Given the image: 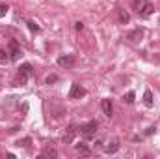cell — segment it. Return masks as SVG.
<instances>
[{
    "mask_svg": "<svg viewBox=\"0 0 160 159\" xmlns=\"http://www.w3.org/2000/svg\"><path fill=\"white\" fill-rule=\"evenodd\" d=\"M134 9L140 17H151L153 11H155V6L149 2V0H134Z\"/></svg>",
    "mask_w": 160,
    "mask_h": 159,
    "instance_id": "cell-1",
    "label": "cell"
},
{
    "mask_svg": "<svg viewBox=\"0 0 160 159\" xmlns=\"http://www.w3.org/2000/svg\"><path fill=\"white\" fill-rule=\"evenodd\" d=\"M58 66H62V68H73L75 66V56L73 54H62V56H58Z\"/></svg>",
    "mask_w": 160,
    "mask_h": 159,
    "instance_id": "cell-5",
    "label": "cell"
},
{
    "mask_svg": "<svg viewBox=\"0 0 160 159\" xmlns=\"http://www.w3.org/2000/svg\"><path fill=\"white\" fill-rule=\"evenodd\" d=\"M123 101H125V103H128V105H132V103H134V92H132V90H130V92H127V96L123 97Z\"/></svg>",
    "mask_w": 160,
    "mask_h": 159,
    "instance_id": "cell-14",
    "label": "cell"
},
{
    "mask_svg": "<svg viewBox=\"0 0 160 159\" xmlns=\"http://www.w3.org/2000/svg\"><path fill=\"white\" fill-rule=\"evenodd\" d=\"M56 80H58V77H56V75H48V77L45 79V82H47V84H52V82H56Z\"/></svg>",
    "mask_w": 160,
    "mask_h": 159,
    "instance_id": "cell-19",
    "label": "cell"
},
{
    "mask_svg": "<svg viewBox=\"0 0 160 159\" xmlns=\"http://www.w3.org/2000/svg\"><path fill=\"white\" fill-rule=\"evenodd\" d=\"M30 75H32V66L30 64H22L19 68V82L21 84H26V80H28Z\"/></svg>",
    "mask_w": 160,
    "mask_h": 159,
    "instance_id": "cell-3",
    "label": "cell"
},
{
    "mask_svg": "<svg viewBox=\"0 0 160 159\" xmlns=\"http://www.w3.org/2000/svg\"><path fill=\"white\" fill-rule=\"evenodd\" d=\"M75 28H77V30L80 32V30L84 28V23H80V21H78V23H75Z\"/></svg>",
    "mask_w": 160,
    "mask_h": 159,
    "instance_id": "cell-20",
    "label": "cell"
},
{
    "mask_svg": "<svg viewBox=\"0 0 160 159\" xmlns=\"http://www.w3.org/2000/svg\"><path fill=\"white\" fill-rule=\"evenodd\" d=\"M75 133H77V127H75V125H71V127H69V133H67V137L63 139V140H65V144L73 142V137H75Z\"/></svg>",
    "mask_w": 160,
    "mask_h": 159,
    "instance_id": "cell-11",
    "label": "cell"
},
{
    "mask_svg": "<svg viewBox=\"0 0 160 159\" xmlns=\"http://www.w3.org/2000/svg\"><path fill=\"white\" fill-rule=\"evenodd\" d=\"M26 25H28V28H30V30H32V32H39V26H38V25H36V23H34V21H28V23H26Z\"/></svg>",
    "mask_w": 160,
    "mask_h": 159,
    "instance_id": "cell-17",
    "label": "cell"
},
{
    "mask_svg": "<svg viewBox=\"0 0 160 159\" xmlns=\"http://www.w3.org/2000/svg\"><path fill=\"white\" fill-rule=\"evenodd\" d=\"M9 52H6L4 49H0V64H8L9 62V56H8Z\"/></svg>",
    "mask_w": 160,
    "mask_h": 159,
    "instance_id": "cell-15",
    "label": "cell"
},
{
    "mask_svg": "<svg viewBox=\"0 0 160 159\" xmlns=\"http://www.w3.org/2000/svg\"><path fill=\"white\" fill-rule=\"evenodd\" d=\"M118 13H119V21H121V23H123V25H127V23L130 21V15H128V13H127L125 9H119Z\"/></svg>",
    "mask_w": 160,
    "mask_h": 159,
    "instance_id": "cell-13",
    "label": "cell"
},
{
    "mask_svg": "<svg viewBox=\"0 0 160 159\" xmlns=\"http://www.w3.org/2000/svg\"><path fill=\"white\" fill-rule=\"evenodd\" d=\"M21 56H22L21 47L17 45V41H11V43H9V60H19Z\"/></svg>",
    "mask_w": 160,
    "mask_h": 159,
    "instance_id": "cell-6",
    "label": "cell"
},
{
    "mask_svg": "<svg viewBox=\"0 0 160 159\" xmlns=\"http://www.w3.org/2000/svg\"><path fill=\"white\" fill-rule=\"evenodd\" d=\"M101 107H102V112L106 114V116H112V101L110 99H102V103H101Z\"/></svg>",
    "mask_w": 160,
    "mask_h": 159,
    "instance_id": "cell-8",
    "label": "cell"
},
{
    "mask_svg": "<svg viewBox=\"0 0 160 159\" xmlns=\"http://www.w3.org/2000/svg\"><path fill=\"white\" fill-rule=\"evenodd\" d=\"M118 150H119V142H118V140H114L112 144H108V146L104 148V152H106V154H116Z\"/></svg>",
    "mask_w": 160,
    "mask_h": 159,
    "instance_id": "cell-10",
    "label": "cell"
},
{
    "mask_svg": "<svg viewBox=\"0 0 160 159\" xmlns=\"http://www.w3.org/2000/svg\"><path fill=\"white\" fill-rule=\"evenodd\" d=\"M86 94H88V92H86V88H82L80 84H77V82H75V84L71 86V92H69V97H71V99H80V97H84Z\"/></svg>",
    "mask_w": 160,
    "mask_h": 159,
    "instance_id": "cell-4",
    "label": "cell"
},
{
    "mask_svg": "<svg viewBox=\"0 0 160 159\" xmlns=\"http://www.w3.org/2000/svg\"><path fill=\"white\" fill-rule=\"evenodd\" d=\"M127 38H128L130 41H134V43H138V41H142V38H143V30H142V28H136V30L128 32Z\"/></svg>",
    "mask_w": 160,
    "mask_h": 159,
    "instance_id": "cell-7",
    "label": "cell"
},
{
    "mask_svg": "<svg viewBox=\"0 0 160 159\" xmlns=\"http://www.w3.org/2000/svg\"><path fill=\"white\" fill-rule=\"evenodd\" d=\"M43 156H48V157H58V152H56L54 148H45Z\"/></svg>",
    "mask_w": 160,
    "mask_h": 159,
    "instance_id": "cell-16",
    "label": "cell"
},
{
    "mask_svg": "<svg viewBox=\"0 0 160 159\" xmlns=\"http://www.w3.org/2000/svg\"><path fill=\"white\" fill-rule=\"evenodd\" d=\"M143 103H145V107H153V92L151 90H145L143 92Z\"/></svg>",
    "mask_w": 160,
    "mask_h": 159,
    "instance_id": "cell-9",
    "label": "cell"
},
{
    "mask_svg": "<svg viewBox=\"0 0 160 159\" xmlns=\"http://www.w3.org/2000/svg\"><path fill=\"white\" fill-rule=\"evenodd\" d=\"M8 9H9V8H8V4H0V19L8 13Z\"/></svg>",
    "mask_w": 160,
    "mask_h": 159,
    "instance_id": "cell-18",
    "label": "cell"
},
{
    "mask_svg": "<svg viewBox=\"0 0 160 159\" xmlns=\"http://www.w3.org/2000/svg\"><path fill=\"white\" fill-rule=\"evenodd\" d=\"M75 148L78 150L82 156H89V154H91V152H89V150L86 148V144H84V142H78V144H75Z\"/></svg>",
    "mask_w": 160,
    "mask_h": 159,
    "instance_id": "cell-12",
    "label": "cell"
},
{
    "mask_svg": "<svg viewBox=\"0 0 160 159\" xmlns=\"http://www.w3.org/2000/svg\"><path fill=\"white\" fill-rule=\"evenodd\" d=\"M97 127H99V123H97L95 120H91V122H88V123H84V125L80 127V133H82V137H84L86 140H89V139L95 135Z\"/></svg>",
    "mask_w": 160,
    "mask_h": 159,
    "instance_id": "cell-2",
    "label": "cell"
}]
</instances>
